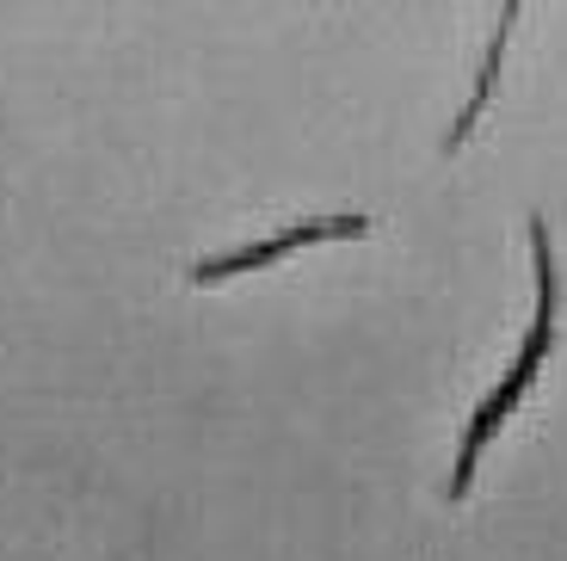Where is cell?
<instances>
[{
    "label": "cell",
    "mask_w": 567,
    "mask_h": 561,
    "mask_svg": "<svg viewBox=\"0 0 567 561\" xmlns=\"http://www.w3.org/2000/svg\"><path fill=\"white\" fill-rule=\"evenodd\" d=\"M370 216H321V223H297V228H284V235L271 241H254V247L241 253H223V259H198L192 266V284H216V278H235V272L247 266H266V259H284L290 247H302V241H327V235H364Z\"/></svg>",
    "instance_id": "6da1fadb"
},
{
    "label": "cell",
    "mask_w": 567,
    "mask_h": 561,
    "mask_svg": "<svg viewBox=\"0 0 567 561\" xmlns=\"http://www.w3.org/2000/svg\"><path fill=\"white\" fill-rule=\"evenodd\" d=\"M518 395H525V389L506 377L482 407H475V420H468V432H463V450H456V469H451V500H463V493H468V481H475V457H482V445L494 438V426L518 407Z\"/></svg>",
    "instance_id": "7a4b0ae2"
},
{
    "label": "cell",
    "mask_w": 567,
    "mask_h": 561,
    "mask_svg": "<svg viewBox=\"0 0 567 561\" xmlns=\"http://www.w3.org/2000/svg\"><path fill=\"white\" fill-rule=\"evenodd\" d=\"M512 26H518V7H499V26H494V43H487V57H482V74H475V93H468V105L456 112V124H451V136H444V149H463V136L475 130V118H482V105L494 99V74H499V50H506V38H512Z\"/></svg>",
    "instance_id": "3957f363"
}]
</instances>
